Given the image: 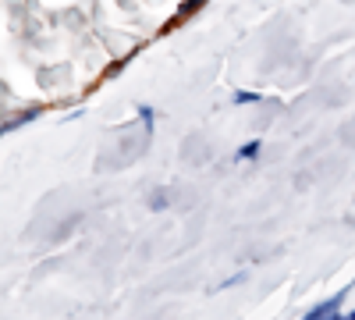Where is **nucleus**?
<instances>
[{"label": "nucleus", "instance_id": "nucleus-1", "mask_svg": "<svg viewBox=\"0 0 355 320\" xmlns=\"http://www.w3.org/2000/svg\"><path fill=\"white\" fill-rule=\"evenodd\" d=\"M341 299L345 296H331L327 303H320V306H313L302 320H334V313H338V306H341Z\"/></svg>", "mask_w": 355, "mask_h": 320}, {"label": "nucleus", "instance_id": "nucleus-2", "mask_svg": "<svg viewBox=\"0 0 355 320\" xmlns=\"http://www.w3.org/2000/svg\"><path fill=\"white\" fill-rule=\"evenodd\" d=\"M36 118H40V107L25 110V114H18V118H11L8 125H0V135H8V132H15V128H21V125H28V121H36Z\"/></svg>", "mask_w": 355, "mask_h": 320}, {"label": "nucleus", "instance_id": "nucleus-3", "mask_svg": "<svg viewBox=\"0 0 355 320\" xmlns=\"http://www.w3.org/2000/svg\"><path fill=\"white\" fill-rule=\"evenodd\" d=\"M259 150H263V146H259V139H256V142H245V146H242L239 153H234V160H256V157H259Z\"/></svg>", "mask_w": 355, "mask_h": 320}, {"label": "nucleus", "instance_id": "nucleus-4", "mask_svg": "<svg viewBox=\"0 0 355 320\" xmlns=\"http://www.w3.org/2000/svg\"><path fill=\"white\" fill-rule=\"evenodd\" d=\"M263 96L259 93H249V90H239V93H234V103H239V107H249V103H259Z\"/></svg>", "mask_w": 355, "mask_h": 320}, {"label": "nucleus", "instance_id": "nucleus-5", "mask_svg": "<svg viewBox=\"0 0 355 320\" xmlns=\"http://www.w3.org/2000/svg\"><path fill=\"white\" fill-rule=\"evenodd\" d=\"M202 4H206V0H185V4H182V8H178V15H182V18H185V15H192L196 8H202Z\"/></svg>", "mask_w": 355, "mask_h": 320}, {"label": "nucleus", "instance_id": "nucleus-6", "mask_svg": "<svg viewBox=\"0 0 355 320\" xmlns=\"http://www.w3.org/2000/svg\"><path fill=\"white\" fill-rule=\"evenodd\" d=\"M150 207H153V210H164V192H157V196L150 199Z\"/></svg>", "mask_w": 355, "mask_h": 320}, {"label": "nucleus", "instance_id": "nucleus-7", "mask_svg": "<svg viewBox=\"0 0 355 320\" xmlns=\"http://www.w3.org/2000/svg\"><path fill=\"white\" fill-rule=\"evenodd\" d=\"M139 114H142V121H146V125L153 121V107H139Z\"/></svg>", "mask_w": 355, "mask_h": 320}, {"label": "nucleus", "instance_id": "nucleus-8", "mask_svg": "<svg viewBox=\"0 0 355 320\" xmlns=\"http://www.w3.org/2000/svg\"><path fill=\"white\" fill-rule=\"evenodd\" d=\"M334 320H348V317H338V313H334Z\"/></svg>", "mask_w": 355, "mask_h": 320}, {"label": "nucleus", "instance_id": "nucleus-9", "mask_svg": "<svg viewBox=\"0 0 355 320\" xmlns=\"http://www.w3.org/2000/svg\"><path fill=\"white\" fill-rule=\"evenodd\" d=\"M348 320H355V313H348Z\"/></svg>", "mask_w": 355, "mask_h": 320}]
</instances>
